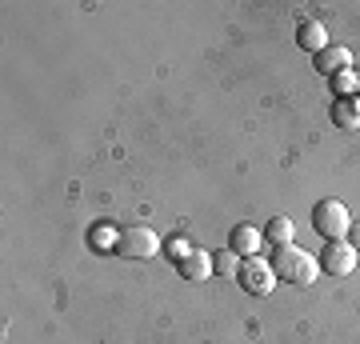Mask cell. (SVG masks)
Instances as JSON below:
<instances>
[{"label": "cell", "mask_w": 360, "mask_h": 344, "mask_svg": "<svg viewBox=\"0 0 360 344\" xmlns=\"http://www.w3.org/2000/svg\"><path fill=\"white\" fill-rule=\"evenodd\" d=\"M272 272H276V281H284V284H312L316 272H321V260L309 256L300 244H284V248H276V256H272Z\"/></svg>", "instance_id": "cell-1"}, {"label": "cell", "mask_w": 360, "mask_h": 344, "mask_svg": "<svg viewBox=\"0 0 360 344\" xmlns=\"http://www.w3.org/2000/svg\"><path fill=\"white\" fill-rule=\"evenodd\" d=\"M160 248L165 244H160L156 229H148V224H129V229H120V236H116V256H124V260H148Z\"/></svg>", "instance_id": "cell-2"}, {"label": "cell", "mask_w": 360, "mask_h": 344, "mask_svg": "<svg viewBox=\"0 0 360 344\" xmlns=\"http://www.w3.org/2000/svg\"><path fill=\"white\" fill-rule=\"evenodd\" d=\"M312 229L324 236V244L345 241L348 229H352V217H348V208L340 200H321L316 208H312Z\"/></svg>", "instance_id": "cell-3"}, {"label": "cell", "mask_w": 360, "mask_h": 344, "mask_svg": "<svg viewBox=\"0 0 360 344\" xmlns=\"http://www.w3.org/2000/svg\"><path fill=\"white\" fill-rule=\"evenodd\" d=\"M236 281H240V288H245L248 296H269L272 288H276V272H272V265H264L260 256H245L240 260V272H236Z\"/></svg>", "instance_id": "cell-4"}, {"label": "cell", "mask_w": 360, "mask_h": 344, "mask_svg": "<svg viewBox=\"0 0 360 344\" xmlns=\"http://www.w3.org/2000/svg\"><path fill=\"white\" fill-rule=\"evenodd\" d=\"M356 248L348 241H328L324 244V253H321V268L328 272V276H348L352 268H356Z\"/></svg>", "instance_id": "cell-5"}, {"label": "cell", "mask_w": 360, "mask_h": 344, "mask_svg": "<svg viewBox=\"0 0 360 344\" xmlns=\"http://www.w3.org/2000/svg\"><path fill=\"white\" fill-rule=\"evenodd\" d=\"M260 244H264V236H260V229H252V224H236L232 236H229V248L240 256V260H245V256H260Z\"/></svg>", "instance_id": "cell-6"}, {"label": "cell", "mask_w": 360, "mask_h": 344, "mask_svg": "<svg viewBox=\"0 0 360 344\" xmlns=\"http://www.w3.org/2000/svg\"><path fill=\"white\" fill-rule=\"evenodd\" d=\"M348 64H352V52H348L345 44H328L324 52H316V72H324V77L345 72Z\"/></svg>", "instance_id": "cell-7"}, {"label": "cell", "mask_w": 360, "mask_h": 344, "mask_svg": "<svg viewBox=\"0 0 360 344\" xmlns=\"http://www.w3.org/2000/svg\"><path fill=\"white\" fill-rule=\"evenodd\" d=\"M296 44L316 56V52L328 49V32H324L321 20H300V28H296Z\"/></svg>", "instance_id": "cell-8"}, {"label": "cell", "mask_w": 360, "mask_h": 344, "mask_svg": "<svg viewBox=\"0 0 360 344\" xmlns=\"http://www.w3.org/2000/svg\"><path fill=\"white\" fill-rule=\"evenodd\" d=\"M176 268H180V276H184V281H208V276H212V256H208L205 248H193V253L184 256Z\"/></svg>", "instance_id": "cell-9"}, {"label": "cell", "mask_w": 360, "mask_h": 344, "mask_svg": "<svg viewBox=\"0 0 360 344\" xmlns=\"http://www.w3.org/2000/svg\"><path fill=\"white\" fill-rule=\"evenodd\" d=\"M264 241L272 244V248H284V244H296V224L288 217H272L269 224H264Z\"/></svg>", "instance_id": "cell-10"}, {"label": "cell", "mask_w": 360, "mask_h": 344, "mask_svg": "<svg viewBox=\"0 0 360 344\" xmlns=\"http://www.w3.org/2000/svg\"><path fill=\"white\" fill-rule=\"evenodd\" d=\"M333 120L340 128H360V96H340L333 104Z\"/></svg>", "instance_id": "cell-11"}, {"label": "cell", "mask_w": 360, "mask_h": 344, "mask_svg": "<svg viewBox=\"0 0 360 344\" xmlns=\"http://www.w3.org/2000/svg\"><path fill=\"white\" fill-rule=\"evenodd\" d=\"M240 272V256L232 253V248H220L217 256H212V276H224V281H232Z\"/></svg>", "instance_id": "cell-12"}, {"label": "cell", "mask_w": 360, "mask_h": 344, "mask_svg": "<svg viewBox=\"0 0 360 344\" xmlns=\"http://www.w3.org/2000/svg\"><path fill=\"white\" fill-rule=\"evenodd\" d=\"M116 236H120V229H108V224H96L89 232V241L96 253H116Z\"/></svg>", "instance_id": "cell-13"}, {"label": "cell", "mask_w": 360, "mask_h": 344, "mask_svg": "<svg viewBox=\"0 0 360 344\" xmlns=\"http://www.w3.org/2000/svg\"><path fill=\"white\" fill-rule=\"evenodd\" d=\"M333 89H336V101H340V96H360V77L352 68H345V72L333 77Z\"/></svg>", "instance_id": "cell-14"}, {"label": "cell", "mask_w": 360, "mask_h": 344, "mask_svg": "<svg viewBox=\"0 0 360 344\" xmlns=\"http://www.w3.org/2000/svg\"><path fill=\"white\" fill-rule=\"evenodd\" d=\"M193 248H196V244L188 241V236H168V244H165V253H168V260H172V265H180V260L193 253Z\"/></svg>", "instance_id": "cell-15"}, {"label": "cell", "mask_w": 360, "mask_h": 344, "mask_svg": "<svg viewBox=\"0 0 360 344\" xmlns=\"http://www.w3.org/2000/svg\"><path fill=\"white\" fill-rule=\"evenodd\" d=\"M348 244L360 253V224H352V229H348Z\"/></svg>", "instance_id": "cell-16"}]
</instances>
